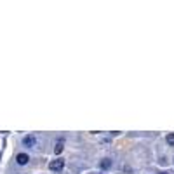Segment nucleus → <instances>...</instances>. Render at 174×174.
Wrapping results in <instances>:
<instances>
[{
  "label": "nucleus",
  "instance_id": "obj_6",
  "mask_svg": "<svg viewBox=\"0 0 174 174\" xmlns=\"http://www.w3.org/2000/svg\"><path fill=\"white\" fill-rule=\"evenodd\" d=\"M110 166H111V162H110L108 159H104L103 162H101V169H108Z\"/></svg>",
  "mask_w": 174,
  "mask_h": 174
},
{
  "label": "nucleus",
  "instance_id": "obj_7",
  "mask_svg": "<svg viewBox=\"0 0 174 174\" xmlns=\"http://www.w3.org/2000/svg\"><path fill=\"white\" fill-rule=\"evenodd\" d=\"M160 174H166V172H160Z\"/></svg>",
  "mask_w": 174,
  "mask_h": 174
},
{
  "label": "nucleus",
  "instance_id": "obj_4",
  "mask_svg": "<svg viewBox=\"0 0 174 174\" xmlns=\"http://www.w3.org/2000/svg\"><path fill=\"white\" fill-rule=\"evenodd\" d=\"M166 141H167L171 146H174V132H169V134H167V136H166Z\"/></svg>",
  "mask_w": 174,
  "mask_h": 174
},
{
  "label": "nucleus",
  "instance_id": "obj_5",
  "mask_svg": "<svg viewBox=\"0 0 174 174\" xmlns=\"http://www.w3.org/2000/svg\"><path fill=\"white\" fill-rule=\"evenodd\" d=\"M54 152L57 153V155H59V153L63 152V141H57V143H56V148H54Z\"/></svg>",
  "mask_w": 174,
  "mask_h": 174
},
{
  "label": "nucleus",
  "instance_id": "obj_2",
  "mask_svg": "<svg viewBox=\"0 0 174 174\" xmlns=\"http://www.w3.org/2000/svg\"><path fill=\"white\" fill-rule=\"evenodd\" d=\"M23 145L28 146V148H31V146L37 145V138H35L33 134H28V136H25V138H23Z\"/></svg>",
  "mask_w": 174,
  "mask_h": 174
},
{
  "label": "nucleus",
  "instance_id": "obj_1",
  "mask_svg": "<svg viewBox=\"0 0 174 174\" xmlns=\"http://www.w3.org/2000/svg\"><path fill=\"white\" fill-rule=\"evenodd\" d=\"M63 167H64V160L63 159H56L49 164V169H51V171H61Z\"/></svg>",
  "mask_w": 174,
  "mask_h": 174
},
{
  "label": "nucleus",
  "instance_id": "obj_3",
  "mask_svg": "<svg viewBox=\"0 0 174 174\" xmlns=\"http://www.w3.org/2000/svg\"><path fill=\"white\" fill-rule=\"evenodd\" d=\"M16 160H18V164H19V166H26L28 160H30V157H28L26 153H19V155L16 157Z\"/></svg>",
  "mask_w": 174,
  "mask_h": 174
}]
</instances>
